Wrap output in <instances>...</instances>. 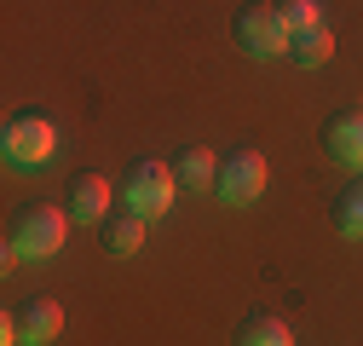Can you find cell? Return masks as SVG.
Returning a JSON list of instances; mask_svg holds the SVG:
<instances>
[{
  "instance_id": "cell-2",
  "label": "cell",
  "mask_w": 363,
  "mask_h": 346,
  "mask_svg": "<svg viewBox=\"0 0 363 346\" xmlns=\"http://www.w3.org/2000/svg\"><path fill=\"white\" fill-rule=\"evenodd\" d=\"M231 35H237V47L248 58H283L289 40H294L283 12H277V0H248V6L231 18Z\"/></svg>"
},
{
  "instance_id": "cell-5",
  "label": "cell",
  "mask_w": 363,
  "mask_h": 346,
  "mask_svg": "<svg viewBox=\"0 0 363 346\" xmlns=\"http://www.w3.org/2000/svg\"><path fill=\"white\" fill-rule=\"evenodd\" d=\"M265 179H271V167H265V150H254V145H237V150H225L219 156V179H213V191L225 196V202H254L259 191H265Z\"/></svg>"
},
{
  "instance_id": "cell-4",
  "label": "cell",
  "mask_w": 363,
  "mask_h": 346,
  "mask_svg": "<svg viewBox=\"0 0 363 346\" xmlns=\"http://www.w3.org/2000/svg\"><path fill=\"white\" fill-rule=\"evenodd\" d=\"M173 191H179V173L173 162H133L127 167V213H139V220H162V213L173 208Z\"/></svg>"
},
{
  "instance_id": "cell-8",
  "label": "cell",
  "mask_w": 363,
  "mask_h": 346,
  "mask_svg": "<svg viewBox=\"0 0 363 346\" xmlns=\"http://www.w3.org/2000/svg\"><path fill=\"white\" fill-rule=\"evenodd\" d=\"M64 208H69V220H110V185H104V173H69V185H64Z\"/></svg>"
},
{
  "instance_id": "cell-13",
  "label": "cell",
  "mask_w": 363,
  "mask_h": 346,
  "mask_svg": "<svg viewBox=\"0 0 363 346\" xmlns=\"http://www.w3.org/2000/svg\"><path fill=\"white\" fill-rule=\"evenodd\" d=\"M335 231L340 237H363V173L346 179L340 196H335Z\"/></svg>"
},
{
  "instance_id": "cell-1",
  "label": "cell",
  "mask_w": 363,
  "mask_h": 346,
  "mask_svg": "<svg viewBox=\"0 0 363 346\" xmlns=\"http://www.w3.org/2000/svg\"><path fill=\"white\" fill-rule=\"evenodd\" d=\"M64 231H69V208H52V202H23L12 220H6V272L18 260H47L64 248Z\"/></svg>"
},
{
  "instance_id": "cell-9",
  "label": "cell",
  "mask_w": 363,
  "mask_h": 346,
  "mask_svg": "<svg viewBox=\"0 0 363 346\" xmlns=\"http://www.w3.org/2000/svg\"><path fill=\"white\" fill-rule=\"evenodd\" d=\"M173 173H179V185L185 191H213V179H219V156L208 150V145H185L173 156Z\"/></svg>"
},
{
  "instance_id": "cell-10",
  "label": "cell",
  "mask_w": 363,
  "mask_h": 346,
  "mask_svg": "<svg viewBox=\"0 0 363 346\" xmlns=\"http://www.w3.org/2000/svg\"><path fill=\"white\" fill-rule=\"evenodd\" d=\"M145 225H150V220H139V213H121V220H99V248H104V254H116V260L139 254V248H145Z\"/></svg>"
},
{
  "instance_id": "cell-3",
  "label": "cell",
  "mask_w": 363,
  "mask_h": 346,
  "mask_svg": "<svg viewBox=\"0 0 363 346\" xmlns=\"http://www.w3.org/2000/svg\"><path fill=\"white\" fill-rule=\"evenodd\" d=\"M0 150H6V162H18V167L52 162V150H58V127H52V116H40V110H18V116H6V127H0Z\"/></svg>"
},
{
  "instance_id": "cell-14",
  "label": "cell",
  "mask_w": 363,
  "mask_h": 346,
  "mask_svg": "<svg viewBox=\"0 0 363 346\" xmlns=\"http://www.w3.org/2000/svg\"><path fill=\"white\" fill-rule=\"evenodd\" d=\"M277 12H283V23H289V35H300V29H311V23H323L317 0H277Z\"/></svg>"
},
{
  "instance_id": "cell-11",
  "label": "cell",
  "mask_w": 363,
  "mask_h": 346,
  "mask_svg": "<svg viewBox=\"0 0 363 346\" xmlns=\"http://www.w3.org/2000/svg\"><path fill=\"white\" fill-rule=\"evenodd\" d=\"M289 58H294L300 69H323V64L335 58V35H329V23H311V29H300V35L289 40Z\"/></svg>"
},
{
  "instance_id": "cell-12",
  "label": "cell",
  "mask_w": 363,
  "mask_h": 346,
  "mask_svg": "<svg viewBox=\"0 0 363 346\" xmlns=\"http://www.w3.org/2000/svg\"><path fill=\"white\" fill-rule=\"evenodd\" d=\"M237 346H294L289 323L283 318H271V312H248L237 323Z\"/></svg>"
},
{
  "instance_id": "cell-7",
  "label": "cell",
  "mask_w": 363,
  "mask_h": 346,
  "mask_svg": "<svg viewBox=\"0 0 363 346\" xmlns=\"http://www.w3.org/2000/svg\"><path fill=\"white\" fill-rule=\"evenodd\" d=\"M323 150L340 167H363V110H335L323 121Z\"/></svg>"
},
{
  "instance_id": "cell-6",
  "label": "cell",
  "mask_w": 363,
  "mask_h": 346,
  "mask_svg": "<svg viewBox=\"0 0 363 346\" xmlns=\"http://www.w3.org/2000/svg\"><path fill=\"white\" fill-rule=\"evenodd\" d=\"M12 323H18V340L23 346H47V340L64 335V306H58L52 294H29L23 306L12 312Z\"/></svg>"
}]
</instances>
